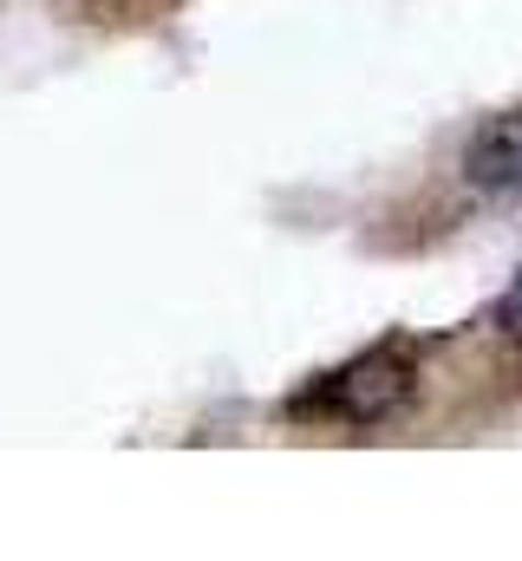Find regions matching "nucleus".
Returning a JSON list of instances; mask_svg holds the SVG:
<instances>
[{
  "label": "nucleus",
  "mask_w": 522,
  "mask_h": 561,
  "mask_svg": "<svg viewBox=\"0 0 522 561\" xmlns=\"http://www.w3.org/2000/svg\"><path fill=\"white\" fill-rule=\"evenodd\" d=\"M418 386V346L411 340H379L366 353H353L347 366H333L327 379H314L294 412L300 419H340V424H386Z\"/></svg>",
  "instance_id": "1"
},
{
  "label": "nucleus",
  "mask_w": 522,
  "mask_h": 561,
  "mask_svg": "<svg viewBox=\"0 0 522 561\" xmlns=\"http://www.w3.org/2000/svg\"><path fill=\"white\" fill-rule=\"evenodd\" d=\"M464 170H470V183L490 190V196H522V105L497 112V118L470 138Z\"/></svg>",
  "instance_id": "2"
},
{
  "label": "nucleus",
  "mask_w": 522,
  "mask_h": 561,
  "mask_svg": "<svg viewBox=\"0 0 522 561\" xmlns=\"http://www.w3.org/2000/svg\"><path fill=\"white\" fill-rule=\"evenodd\" d=\"M497 333H503V340L522 353V275L510 280V294L497 300Z\"/></svg>",
  "instance_id": "3"
}]
</instances>
